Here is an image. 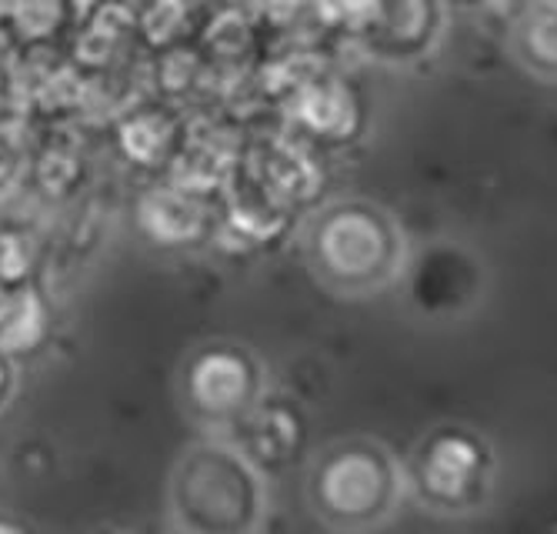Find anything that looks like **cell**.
<instances>
[{
    "label": "cell",
    "mask_w": 557,
    "mask_h": 534,
    "mask_svg": "<svg viewBox=\"0 0 557 534\" xmlns=\"http://www.w3.org/2000/svg\"><path fill=\"white\" fill-rule=\"evenodd\" d=\"M0 531H21V524H11V521H0Z\"/></svg>",
    "instance_id": "obj_19"
},
{
    "label": "cell",
    "mask_w": 557,
    "mask_h": 534,
    "mask_svg": "<svg viewBox=\"0 0 557 534\" xmlns=\"http://www.w3.org/2000/svg\"><path fill=\"white\" fill-rule=\"evenodd\" d=\"M404 492L400 464L384 445L341 442L331 445L308 474V501L334 527H371L387 521Z\"/></svg>",
    "instance_id": "obj_3"
},
{
    "label": "cell",
    "mask_w": 557,
    "mask_h": 534,
    "mask_svg": "<svg viewBox=\"0 0 557 534\" xmlns=\"http://www.w3.org/2000/svg\"><path fill=\"white\" fill-rule=\"evenodd\" d=\"M227 431H231L227 442L261 474L287 468L304 442L300 414L287 401L268 395H261L240 418H234Z\"/></svg>",
    "instance_id": "obj_10"
},
{
    "label": "cell",
    "mask_w": 557,
    "mask_h": 534,
    "mask_svg": "<svg viewBox=\"0 0 557 534\" xmlns=\"http://www.w3.org/2000/svg\"><path fill=\"white\" fill-rule=\"evenodd\" d=\"M381 0H314V24L321 34L350 37L358 44L377 21Z\"/></svg>",
    "instance_id": "obj_14"
},
{
    "label": "cell",
    "mask_w": 557,
    "mask_h": 534,
    "mask_svg": "<svg viewBox=\"0 0 557 534\" xmlns=\"http://www.w3.org/2000/svg\"><path fill=\"white\" fill-rule=\"evenodd\" d=\"M518 61L544 80H557V0H534L515 24Z\"/></svg>",
    "instance_id": "obj_12"
},
{
    "label": "cell",
    "mask_w": 557,
    "mask_h": 534,
    "mask_svg": "<svg viewBox=\"0 0 557 534\" xmlns=\"http://www.w3.org/2000/svg\"><path fill=\"white\" fill-rule=\"evenodd\" d=\"M181 392L190 418L211 427H227L264 395V371L240 345H200L184 364Z\"/></svg>",
    "instance_id": "obj_5"
},
{
    "label": "cell",
    "mask_w": 557,
    "mask_h": 534,
    "mask_svg": "<svg viewBox=\"0 0 557 534\" xmlns=\"http://www.w3.org/2000/svg\"><path fill=\"white\" fill-rule=\"evenodd\" d=\"M404 231L368 201L327 204L308 231V258L318 277L341 295H371L387 287L404 268Z\"/></svg>",
    "instance_id": "obj_2"
},
{
    "label": "cell",
    "mask_w": 557,
    "mask_h": 534,
    "mask_svg": "<svg viewBox=\"0 0 557 534\" xmlns=\"http://www.w3.org/2000/svg\"><path fill=\"white\" fill-rule=\"evenodd\" d=\"M50 337V308L34 284L17 287V295L0 318V355L11 361L37 355Z\"/></svg>",
    "instance_id": "obj_11"
},
{
    "label": "cell",
    "mask_w": 557,
    "mask_h": 534,
    "mask_svg": "<svg viewBox=\"0 0 557 534\" xmlns=\"http://www.w3.org/2000/svg\"><path fill=\"white\" fill-rule=\"evenodd\" d=\"M281 114L287 127L297 137L311 140L314 148H341V144L358 137L364 124V104L358 90L327 67L308 84H300L281 104Z\"/></svg>",
    "instance_id": "obj_7"
},
{
    "label": "cell",
    "mask_w": 557,
    "mask_h": 534,
    "mask_svg": "<svg viewBox=\"0 0 557 534\" xmlns=\"http://www.w3.org/2000/svg\"><path fill=\"white\" fill-rule=\"evenodd\" d=\"M14 295H17V287H14V284H4V281H0V318L8 314V308H11Z\"/></svg>",
    "instance_id": "obj_17"
},
{
    "label": "cell",
    "mask_w": 557,
    "mask_h": 534,
    "mask_svg": "<svg viewBox=\"0 0 557 534\" xmlns=\"http://www.w3.org/2000/svg\"><path fill=\"white\" fill-rule=\"evenodd\" d=\"M8 8H11V0H0V24H4V17H8Z\"/></svg>",
    "instance_id": "obj_18"
},
{
    "label": "cell",
    "mask_w": 557,
    "mask_h": 534,
    "mask_svg": "<svg viewBox=\"0 0 557 534\" xmlns=\"http://www.w3.org/2000/svg\"><path fill=\"white\" fill-rule=\"evenodd\" d=\"M264 474L231 442L190 445L171 474V511L194 534H240L261 524Z\"/></svg>",
    "instance_id": "obj_1"
},
{
    "label": "cell",
    "mask_w": 557,
    "mask_h": 534,
    "mask_svg": "<svg viewBox=\"0 0 557 534\" xmlns=\"http://www.w3.org/2000/svg\"><path fill=\"white\" fill-rule=\"evenodd\" d=\"M81 177H84V158H81V151L74 148V144H67L61 137L44 140L37 148V154H34L30 171H27V181L37 187V194L47 201L67 198Z\"/></svg>",
    "instance_id": "obj_13"
},
{
    "label": "cell",
    "mask_w": 557,
    "mask_h": 534,
    "mask_svg": "<svg viewBox=\"0 0 557 534\" xmlns=\"http://www.w3.org/2000/svg\"><path fill=\"white\" fill-rule=\"evenodd\" d=\"M14 392V361L8 355H0V408L11 401Z\"/></svg>",
    "instance_id": "obj_16"
},
{
    "label": "cell",
    "mask_w": 557,
    "mask_h": 534,
    "mask_svg": "<svg viewBox=\"0 0 557 534\" xmlns=\"http://www.w3.org/2000/svg\"><path fill=\"white\" fill-rule=\"evenodd\" d=\"M221 218V201L200 198L158 174L134 201V224L150 248L161 251H194L214 237Z\"/></svg>",
    "instance_id": "obj_6"
},
{
    "label": "cell",
    "mask_w": 557,
    "mask_h": 534,
    "mask_svg": "<svg viewBox=\"0 0 557 534\" xmlns=\"http://www.w3.org/2000/svg\"><path fill=\"white\" fill-rule=\"evenodd\" d=\"M404 481L431 511H478L494 488L491 445L468 427H441L418 445L408 471H404Z\"/></svg>",
    "instance_id": "obj_4"
},
{
    "label": "cell",
    "mask_w": 557,
    "mask_h": 534,
    "mask_svg": "<svg viewBox=\"0 0 557 534\" xmlns=\"http://www.w3.org/2000/svg\"><path fill=\"white\" fill-rule=\"evenodd\" d=\"M444 24V0H381L377 21L358 47L384 64H414L441 44Z\"/></svg>",
    "instance_id": "obj_8"
},
{
    "label": "cell",
    "mask_w": 557,
    "mask_h": 534,
    "mask_svg": "<svg viewBox=\"0 0 557 534\" xmlns=\"http://www.w3.org/2000/svg\"><path fill=\"white\" fill-rule=\"evenodd\" d=\"M34 277V248L24 227L0 224V281L24 287Z\"/></svg>",
    "instance_id": "obj_15"
},
{
    "label": "cell",
    "mask_w": 557,
    "mask_h": 534,
    "mask_svg": "<svg viewBox=\"0 0 557 534\" xmlns=\"http://www.w3.org/2000/svg\"><path fill=\"white\" fill-rule=\"evenodd\" d=\"M187 137V111L174 101H137L114 121L117 154L147 174H164Z\"/></svg>",
    "instance_id": "obj_9"
}]
</instances>
